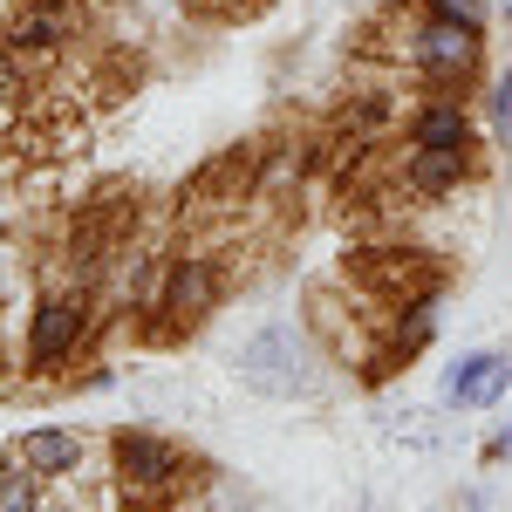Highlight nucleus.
I'll list each match as a JSON object with an SVG mask.
<instances>
[{"instance_id": "f257e3e1", "label": "nucleus", "mask_w": 512, "mask_h": 512, "mask_svg": "<svg viewBox=\"0 0 512 512\" xmlns=\"http://www.w3.org/2000/svg\"><path fill=\"white\" fill-rule=\"evenodd\" d=\"M390 62L403 76L424 82V96H485L492 82V62H485V28L472 21H451V14H431V7H403V41L390 48Z\"/></svg>"}, {"instance_id": "f03ea898", "label": "nucleus", "mask_w": 512, "mask_h": 512, "mask_svg": "<svg viewBox=\"0 0 512 512\" xmlns=\"http://www.w3.org/2000/svg\"><path fill=\"white\" fill-rule=\"evenodd\" d=\"M110 328V308L96 287L82 280H48L28 308V342H21V376H76V362L96 349V335Z\"/></svg>"}, {"instance_id": "7ed1b4c3", "label": "nucleus", "mask_w": 512, "mask_h": 512, "mask_svg": "<svg viewBox=\"0 0 512 512\" xmlns=\"http://www.w3.org/2000/svg\"><path fill=\"white\" fill-rule=\"evenodd\" d=\"M226 287H233V260L226 253H212V246L171 253L164 274H158V294H151V315H144V335L151 342H185V335H198L205 321L219 315Z\"/></svg>"}, {"instance_id": "20e7f679", "label": "nucleus", "mask_w": 512, "mask_h": 512, "mask_svg": "<svg viewBox=\"0 0 512 512\" xmlns=\"http://www.w3.org/2000/svg\"><path fill=\"white\" fill-rule=\"evenodd\" d=\"M110 472H117L123 499L137 512H158L171 499H185L198 485V458L185 444H171L164 431H144V424H117L110 431Z\"/></svg>"}, {"instance_id": "39448f33", "label": "nucleus", "mask_w": 512, "mask_h": 512, "mask_svg": "<svg viewBox=\"0 0 512 512\" xmlns=\"http://www.w3.org/2000/svg\"><path fill=\"white\" fill-rule=\"evenodd\" d=\"M233 369L253 396H274V403H308V396H321V349H315V335L294 328V321L253 328L239 342Z\"/></svg>"}, {"instance_id": "423d86ee", "label": "nucleus", "mask_w": 512, "mask_h": 512, "mask_svg": "<svg viewBox=\"0 0 512 512\" xmlns=\"http://www.w3.org/2000/svg\"><path fill=\"white\" fill-rule=\"evenodd\" d=\"M89 28V0H7L0 7V62L14 76H28L41 62H55L62 48H76Z\"/></svg>"}, {"instance_id": "0eeeda50", "label": "nucleus", "mask_w": 512, "mask_h": 512, "mask_svg": "<svg viewBox=\"0 0 512 512\" xmlns=\"http://www.w3.org/2000/svg\"><path fill=\"white\" fill-rule=\"evenodd\" d=\"M478 171H485V144H403V158H396V185L410 198H458L472 185Z\"/></svg>"}, {"instance_id": "6e6552de", "label": "nucleus", "mask_w": 512, "mask_h": 512, "mask_svg": "<svg viewBox=\"0 0 512 512\" xmlns=\"http://www.w3.org/2000/svg\"><path fill=\"white\" fill-rule=\"evenodd\" d=\"M512 390V355L506 349H472L444 369V403L451 410H492Z\"/></svg>"}, {"instance_id": "1a4fd4ad", "label": "nucleus", "mask_w": 512, "mask_h": 512, "mask_svg": "<svg viewBox=\"0 0 512 512\" xmlns=\"http://www.w3.org/2000/svg\"><path fill=\"white\" fill-rule=\"evenodd\" d=\"M403 144H485L465 96H417L403 110Z\"/></svg>"}, {"instance_id": "9d476101", "label": "nucleus", "mask_w": 512, "mask_h": 512, "mask_svg": "<svg viewBox=\"0 0 512 512\" xmlns=\"http://www.w3.org/2000/svg\"><path fill=\"white\" fill-rule=\"evenodd\" d=\"M308 164H315V144H301V137H274V144H260V151H253V198H260V205L294 198V192H301V178H308Z\"/></svg>"}, {"instance_id": "9b49d317", "label": "nucleus", "mask_w": 512, "mask_h": 512, "mask_svg": "<svg viewBox=\"0 0 512 512\" xmlns=\"http://www.w3.org/2000/svg\"><path fill=\"white\" fill-rule=\"evenodd\" d=\"M14 451H21L48 485H69V478L82 472V458H89L82 431H62V424H35V431H21V437H14Z\"/></svg>"}, {"instance_id": "f8f14e48", "label": "nucleus", "mask_w": 512, "mask_h": 512, "mask_svg": "<svg viewBox=\"0 0 512 512\" xmlns=\"http://www.w3.org/2000/svg\"><path fill=\"white\" fill-rule=\"evenodd\" d=\"M41 485H48V478L7 444V451H0V512H48L41 506Z\"/></svg>"}, {"instance_id": "ddd939ff", "label": "nucleus", "mask_w": 512, "mask_h": 512, "mask_svg": "<svg viewBox=\"0 0 512 512\" xmlns=\"http://www.w3.org/2000/svg\"><path fill=\"white\" fill-rule=\"evenodd\" d=\"M485 130H492V144L512 151V62L492 69V82H485Z\"/></svg>"}, {"instance_id": "4468645a", "label": "nucleus", "mask_w": 512, "mask_h": 512, "mask_svg": "<svg viewBox=\"0 0 512 512\" xmlns=\"http://www.w3.org/2000/svg\"><path fill=\"white\" fill-rule=\"evenodd\" d=\"M192 14H212V21H253L267 0H185Z\"/></svg>"}, {"instance_id": "2eb2a0df", "label": "nucleus", "mask_w": 512, "mask_h": 512, "mask_svg": "<svg viewBox=\"0 0 512 512\" xmlns=\"http://www.w3.org/2000/svg\"><path fill=\"white\" fill-rule=\"evenodd\" d=\"M417 7L451 14V21H472V28H485V21H492V0H417Z\"/></svg>"}, {"instance_id": "dca6fc26", "label": "nucleus", "mask_w": 512, "mask_h": 512, "mask_svg": "<svg viewBox=\"0 0 512 512\" xmlns=\"http://www.w3.org/2000/svg\"><path fill=\"white\" fill-rule=\"evenodd\" d=\"M499 458H512V424H499V431L485 437V465H499Z\"/></svg>"}, {"instance_id": "f3484780", "label": "nucleus", "mask_w": 512, "mask_h": 512, "mask_svg": "<svg viewBox=\"0 0 512 512\" xmlns=\"http://www.w3.org/2000/svg\"><path fill=\"white\" fill-rule=\"evenodd\" d=\"M499 14H506V21H512V0H499Z\"/></svg>"}]
</instances>
